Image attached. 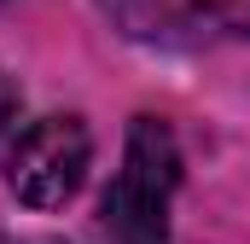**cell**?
<instances>
[{
    "label": "cell",
    "mask_w": 250,
    "mask_h": 244,
    "mask_svg": "<svg viewBox=\"0 0 250 244\" xmlns=\"http://www.w3.org/2000/svg\"><path fill=\"white\" fill-rule=\"evenodd\" d=\"M12 122H18V87L0 76V145H6V134H12Z\"/></svg>",
    "instance_id": "obj_5"
},
{
    "label": "cell",
    "mask_w": 250,
    "mask_h": 244,
    "mask_svg": "<svg viewBox=\"0 0 250 244\" xmlns=\"http://www.w3.org/2000/svg\"><path fill=\"white\" fill-rule=\"evenodd\" d=\"M198 23L227 29V35H250V0H198Z\"/></svg>",
    "instance_id": "obj_4"
},
{
    "label": "cell",
    "mask_w": 250,
    "mask_h": 244,
    "mask_svg": "<svg viewBox=\"0 0 250 244\" xmlns=\"http://www.w3.org/2000/svg\"><path fill=\"white\" fill-rule=\"evenodd\" d=\"M105 12L134 41H192V35H204L198 0H105Z\"/></svg>",
    "instance_id": "obj_3"
},
{
    "label": "cell",
    "mask_w": 250,
    "mask_h": 244,
    "mask_svg": "<svg viewBox=\"0 0 250 244\" xmlns=\"http://www.w3.org/2000/svg\"><path fill=\"white\" fill-rule=\"evenodd\" d=\"M175 186H181V145H175L169 122L134 117L128 145H123V169L99 198L105 239L111 244H169Z\"/></svg>",
    "instance_id": "obj_1"
},
{
    "label": "cell",
    "mask_w": 250,
    "mask_h": 244,
    "mask_svg": "<svg viewBox=\"0 0 250 244\" xmlns=\"http://www.w3.org/2000/svg\"><path fill=\"white\" fill-rule=\"evenodd\" d=\"M87 163H93L87 122L82 117H41V122H29V128L12 140L6 186H12V198L29 203V209H59V203H70V198L82 192Z\"/></svg>",
    "instance_id": "obj_2"
}]
</instances>
